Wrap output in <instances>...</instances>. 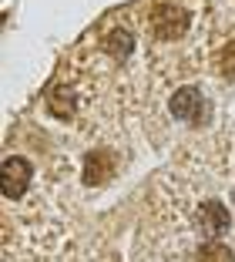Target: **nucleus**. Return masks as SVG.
Segmentation results:
<instances>
[{
  "instance_id": "obj_1",
  "label": "nucleus",
  "mask_w": 235,
  "mask_h": 262,
  "mask_svg": "<svg viewBox=\"0 0 235 262\" xmlns=\"http://www.w3.org/2000/svg\"><path fill=\"white\" fill-rule=\"evenodd\" d=\"M188 10L178 7V4H158V7L152 10V34L158 40H178L185 31H188Z\"/></svg>"
},
{
  "instance_id": "obj_7",
  "label": "nucleus",
  "mask_w": 235,
  "mask_h": 262,
  "mask_svg": "<svg viewBox=\"0 0 235 262\" xmlns=\"http://www.w3.org/2000/svg\"><path fill=\"white\" fill-rule=\"evenodd\" d=\"M131 47H135V37H131V31H124V27H114V31L108 34V51H111L118 61H124V57L131 54Z\"/></svg>"
},
{
  "instance_id": "obj_9",
  "label": "nucleus",
  "mask_w": 235,
  "mask_h": 262,
  "mask_svg": "<svg viewBox=\"0 0 235 262\" xmlns=\"http://www.w3.org/2000/svg\"><path fill=\"white\" fill-rule=\"evenodd\" d=\"M215 68L222 71V77H228V81H235V40H228V44H222V51L215 54Z\"/></svg>"
},
{
  "instance_id": "obj_5",
  "label": "nucleus",
  "mask_w": 235,
  "mask_h": 262,
  "mask_svg": "<svg viewBox=\"0 0 235 262\" xmlns=\"http://www.w3.org/2000/svg\"><path fill=\"white\" fill-rule=\"evenodd\" d=\"M47 108H51V115H54V118H64V121H71V118H74V111H77L74 88H68V84L54 88L51 101H47Z\"/></svg>"
},
{
  "instance_id": "obj_2",
  "label": "nucleus",
  "mask_w": 235,
  "mask_h": 262,
  "mask_svg": "<svg viewBox=\"0 0 235 262\" xmlns=\"http://www.w3.org/2000/svg\"><path fill=\"white\" fill-rule=\"evenodd\" d=\"M31 175H34V168L27 158H20V155L4 158V165H0V188H4V195L7 199H24V192L31 185Z\"/></svg>"
},
{
  "instance_id": "obj_10",
  "label": "nucleus",
  "mask_w": 235,
  "mask_h": 262,
  "mask_svg": "<svg viewBox=\"0 0 235 262\" xmlns=\"http://www.w3.org/2000/svg\"><path fill=\"white\" fill-rule=\"evenodd\" d=\"M232 202H235V188H232Z\"/></svg>"
},
{
  "instance_id": "obj_6",
  "label": "nucleus",
  "mask_w": 235,
  "mask_h": 262,
  "mask_svg": "<svg viewBox=\"0 0 235 262\" xmlns=\"http://www.w3.org/2000/svg\"><path fill=\"white\" fill-rule=\"evenodd\" d=\"M108 175H111V162H108L104 151H91L84 158V182L88 185H101Z\"/></svg>"
},
{
  "instance_id": "obj_8",
  "label": "nucleus",
  "mask_w": 235,
  "mask_h": 262,
  "mask_svg": "<svg viewBox=\"0 0 235 262\" xmlns=\"http://www.w3.org/2000/svg\"><path fill=\"white\" fill-rule=\"evenodd\" d=\"M198 262H235V255L225 242L212 239V242H205V246L198 249Z\"/></svg>"
},
{
  "instance_id": "obj_4",
  "label": "nucleus",
  "mask_w": 235,
  "mask_h": 262,
  "mask_svg": "<svg viewBox=\"0 0 235 262\" xmlns=\"http://www.w3.org/2000/svg\"><path fill=\"white\" fill-rule=\"evenodd\" d=\"M198 229L205 232V235H212V239H219L222 232L232 229V215H228V208L222 205V202H202L198 205Z\"/></svg>"
},
{
  "instance_id": "obj_3",
  "label": "nucleus",
  "mask_w": 235,
  "mask_h": 262,
  "mask_svg": "<svg viewBox=\"0 0 235 262\" xmlns=\"http://www.w3.org/2000/svg\"><path fill=\"white\" fill-rule=\"evenodd\" d=\"M172 115L178 118V121L202 124L205 118H208V101L202 98L198 88H178V91L172 94Z\"/></svg>"
}]
</instances>
